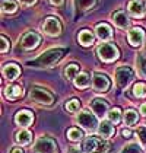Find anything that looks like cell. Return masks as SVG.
<instances>
[{"label":"cell","instance_id":"1","mask_svg":"<svg viewBox=\"0 0 146 153\" xmlns=\"http://www.w3.org/2000/svg\"><path fill=\"white\" fill-rule=\"evenodd\" d=\"M63 54H64V50H61V48H51V50L44 51L41 56H38L35 60L29 61L28 64L34 66V67H39V69H48V67L54 66L56 63L60 61Z\"/></svg>","mask_w":146,"mask_h":153},{"label":"cell","instance_id":"2","mask_svg":"<svg viewBox=\"0 0 146 153\" xmlns=\"http://www.w3.org/2000/svg\"><path fill=\"white\" fill-rule=\"evenodd\" d=\"M108 143L102 137L89 136L83 141V150L86 153H107L108 152Z\"/></svg>","mask_w":146,"mask_h":153},{"label":"cell","instance_id":"3","mask_svg":"<svg viewBox=\"0 0 146 153\" xmlns=\"http://www.w3.org/2000/svg\"><path fill=\"white\" fill-rule=\"evenodd\" d=\"M97 54L99 60L105 61V63H111L120 57V51L114 44H101L97 48Z\"/></svg>","mask_w":146,"mask_h":153},{"label":"cell","instance_id":"4","mask_svg":"<svg viewBox=\"0 0 146 153\" xmlns=\"http://www.w3.org/2000/svg\"><path fill=\"white\" fill-rule=\"evenodd\" d=\"M77 124L85 128L86 131H95L98 128V118L95 114H91L89 111H82L77 118H76Z\"/></svg>","mask_w":146,"mask_h":153},{"label":"cell","instance_id":"5","mask_svg":"<svg viewBox=\"0 0 146 153\" xmlns=\"http://www.w3.org/2000/svg\"><path fill=\"white\" fill-rule=\"evenodd\" d=\"M133 80V70L127 66H120L115 70V83L120 89H126Z\"/></svg>","mask_w":146,"mask_h":153},{"label":"cell","instance_id":"6","mask_svg":"<svg viewBox=\"0 0 146 153\" xmlns=\"http://www.w3.org/2000/svg\"><path fill=\"white\" fill-rule=\"evenodd\" d=\"M29 96H31V99H32L34 102L39 104V105H51V104L54 102V96H53V94H50L48 91L41 89V88H34V89H31Z\"/></svg>","mask_w":146,"mask_h":153},{"label":"cell","instance_id":"7","mask_svg":"<svg viewBox=\"0 0 146 153\" xmlns=\"http://www.w3.org/2000/svg\"><path fill=\"white\" fill-rule=\"evenodd\" d=\"M34 152L35 153H56L57 152V144L56 141L50 137H41L38 139L34 146Z\"/></svg>","mask_w":146,"mask_h":153},{"label":"cell","instance_id":"8","mask_svg":"<svg viewBox=\"0 0 146 153\" xmlns=\"http://www.w3.org/2000/svg\"><path fill=\"white\" fill-rule=\"evenodd\" d=\"M41 29L48 36H59L61 32V24L57 18H47L41 26Z\"/></svg>","mask_w":146,"mask_h":153},{"label":"cell","instance_id":"9","mask_svg":"<svg viewBox=\"0 0 146 153\" xmlns=\"http://www.w3.org/2000/svg\"><path fill=\"white\" fill-rule=\"evenodd\" d=\"M39 42H41V36L38 35L36 32H26L22 38H21V47L24 48V50H34L39 45Z\"/></svg>","mask_w":146,"mask_h":153},{"label":"cell","instance_id":"10","mask_svg":"<svg viewBox=\"0 0 146 153\" xmlns=\"http://www.w3.org/2000/svg\"><path fill=\"white\" fill-rule=\"evenodd\" d=\"M111 86L110 79L105 74H101V73H95L94 74V79H92V88L95 92H107Z\"/></svg>","mask_w":146,"mask_h":153},{"label":"cell","instance_id":"11","mask_svg":"<svg viewBox=\"0 0 146 153\" xmlns=\"http://www.w3.org/2000/svg\"><path fill=\"white\" fill-rule=\"evenodd\" d=\"M127 39H129L130 45H133V47L142 45L143 41H145V32H143V29L142 28H133V29H130L129 34H127Z\"/></svg>","mask_w":146,"mask_h":153},{"label":"cell","instance_id":"12","mask_svg":"<svg viewBox=\"0 0 146 153\" xmlns=\"http://www.w3.org/2000/svg\"><path fill=\"white\" fill-rule=\"evenodd\" d=\"M34 121V115L32 112H29L28 109H22V111H18L16 115H15V123L16 126L19 127H29Z\"/></svg>","mask_w":146,"mask_h":153},{"label":"cell","instance_id":"13","mask_svg":"<svg viewBox=\"0 0 146 153\" xmlns=\"http://www.w3.org/2000/svg\"><path fill=\"white\" fill-rule=\"evenodd\" d=\"M127 10L134 18H143L145 16V6H143L142 0H132L127 6Z\"/></svg>","mask_w":146,"mask_h":153},{"label":"cell","instance_id":"14","mask_svg":"<svg viewBox=\"0 0 146 153\" xmlns=\"http://www.w3.org/2000/svg\"><path fill=\"white\" fill-rule=\"evenodd\" d=\"M91 108H92V111H94L95 115L102 117V115H105L108 112V102L104 101V99H101V98H95L91 102Z\"/></svg>","mask_w":146,"mask_h":153},{"label":"cell","instance_id":"15","mask_svg":"<svg viewBox=\"0 0 146 153\" xmlns=\"http://www.w3.org/2000/svg\"><path fill=\"white\" fill-rule=\"evenodd\" d=\"M19 74H21V69H19L18 64H15V63H7V64L3 66V76H4V79H7V80H15Z\"/></svg>","mask_w":146,"mask_h":153},{"label":"cell","instance_id":"16","mask_svg":"<svg viewBox=\"0 0 146 153\" xmlns=\"http://www.w3.org/2000/svg\"><path fill=\"white\" fill-rule=\"evenodd\" d=\"M98 133L102 139H110L114 136V126L110 120H105V121H101L99 126H98Z\"/></svg>","mask_w":146,"mask_h":153},{"label":"cell","instance_id":"17","mask_svg":"<svg viewBox=\"0 0 146 153\" xmlns=\"http://www.w3.org/2000/svg\"><path fill=\"white\" fill-rule=\"evenodd\" d=\"M95 34L101 41H108L112 38V29L107 24H98L95 28Z\"/></svg>","mask_w":146,"mask_h":153},{"label":"cell","instance_id":"18","mask_svg":"<svg viewBox=\"0 0 146 153\" xmlns=\"http://www.w3.org/2000/svg\"><path fill=\"white\" fill-rule=\"evenodd\" d=\"M112 22H114L115 26H118L120 29H126L130 25V19H129V16L123 10H118V12H115L112 15Z\"/></svg>","mask_w":146,"mask_h":153},{"label":"cell","instance_id":"19","mask_svg":"<svg viewBox=\"0 0 146 153\" xmlns=\"http://www.w3.org/2000/svg\"><path fill=\"white\" fill-rule=\"evenodd\" d=\"M4 95H6L7 99L15 101V99H18V98H21L24 95V91H22V88L19 85H7L6 89H4Z\"/></svg>","mask_w":146,"mask_h":153},{"label":"cell","instance_id":"20","mask_svg":"<svg viewBox=\"0 0 146 153\" xmlns=\"http://www.w3.org/2000/svg\"><path fill=\"white\" fill-rule=\"evenodd\" d=\"M94 34L91 32V31H88V29H83V31H80L79 32V35H77V41L83 45V47H89V45H92L94 44Z\"/></svg>","mask_w":146,"mask_h":153},{"label":"cell","instance_id":"21","mask_svg":"<svg viewBox=\"0 0 146 153\" xmlns=\"http://www.w3.org/2000/svg\"><path fill=\"white\" fill-rule=\"evenodd\" d=\"M15 140H16V143H18V144H21V146L29 144V143H31V140H32V134H31L28 130H21V131H18V133H16Z\"/></svg>","mask_w":146,"mask_h":153},{"label":"cell","instance_id":"22","mask_svg":"<svg viewBox=\"0 0 146 153\" xmlns=\"http://www.w3.org/2000/svg\"><path fill=\"white\" fill-rule=\"evenodd\" d=\"M91 85V77L88 73H79L77 77L74 79V86L77 89H86Z\"/></svg>","mask_w":146,"mask_h":153},{"label":"cell","instance_id":"23","mask_svg":"<svg viewBox=\"0 0 146 153\" xmlns=\"http://www.w3.org/2000/svg\"><path fill=\"white\" fill-rule=\"evenodd\" d=\"M77 12H86L97 4V0H74Z\"/></svg>","mask_w":146,"mask_h":153},{"label":"cell","instance_id":"24","mask_svg":"<svg viewBox=\"0 0 146 153\" xmlns=\"http://www.w3.org/2000/svg\"><path fill=\"white\" fill-rule=\"evenodd\" d=\"M79 70H80V67L77 64H69L64 69V77L69 79V80H74L79 74Z\"/></svg>","mask_w":146,"mask_h":153},{"label":"cell","instance_id":"25","mask_svg":"<svg viewBox=\"0 0 146 153\" xmlns=\"http://www.w3.org/2000/svg\"><path fill=\"white\" fill-rule=\"evenodd\" d=\"M136 67H137V71L142 77H146V57L143 54H137L136 56Z\"/></svg>","mask_w":146,"mask_h":153},{"label":"cell","instance_id":"26","mask_svg":"<svg viewBox=\"0 0 146 153\" xmlns=\"http://www.w3.org/2000/svg\"><path fill=\"white\" fill-rule=\"evenodd\" d=\"M137 112L133 111V109H127L126 112H124V123H126V126H129V127H133L134 124H137Z\"/></svg>","mask_w":146,"mask_h":153},{"label":"cell","instance_id":"27","mask_svg":"<svg viewBox=\"0 0 146 153\" xmlns=\"http://www.w3.org/2000/svg\"><path fill=\"white\" fill-rule=\"evenodd\" d=\"M18 9L15 0H1V10L3 13H15Z\"/></svg>","mask_w":146,"mask_h":153},{"label":"cell","instance_id":"28","mask_svg":"<svg viewBox=\"0 0 146 153\" xmlns=\"http://www.w3.org/2000/svg\"><path fill=\"white\" fill-rule=\"evenodd\" d=\"M107 115H108V120L112 124H118L121 121V111L118 108H112Z\"/></svg>","mask_w":146,"mask_h":153},{"label":"cell","instance_id":"29","mask_svg":"<svg viewBox=\"0 0 146 153\" xmlns=\"http://www.w3.org/2000/svg\"><path fill=\"white\" fill-rule=\"evenodd\" d=\"M82 137H83V134H82V131L79 128H76V127H73V128L67 130V139L72 141H79L82 140Z\"/></svg>","mask_w":146,"mask_h":153},{"label":"cell","instance_id":"30","mask_svg":"<svg viewBox=\"0 0 146 153\" xmlns=\"http://www.w3.org/2000/svg\"><path fill=\"white\" fill-rule=\"evenodd\" d=\"M133 95L136 98H145L146 96V85L145 83H136L133 86Z\"/></svg>","mask_w":146,"mask_h":153},{"label":"cell","instance_id":"31","mask_svg":"<svg viewBox=\"0 0 146 153\" xmlns=\"http://www.w3.org/2000/svg\"><path fill=\"white\" fill-rule=\"evenodd\" d=\"M64 108H66L69 112H77L79 108H80V102H79L77 99H70L69 102H66Z\"/></svg>","mask_w":146,"mask_h":153},{"label":"cell","instance_id":"32","mask_svg":"<svg viewBox=\"0 0 146 153\" xmlns=\"http://www.w3.org/2000/svg\"><path fill=\"white\" fill-rule=\"evenodd\" d=\"M9 48H10V42H9V39H7L4 35H1V48H0L1 54L7 53V51H9Z\"/></svg>","mask_w":146,"mask_h":153},{"label":"cell","instance_id":"33","mask_svg":"<svg viewBox=\"0 0 146 153\" xmlns=\"http://www.w3.org/2000/svg\"><path fill=\"white\" fill-rule=\"evenodd\" d=\"M137 137H139L140 144L146 146V128H145V127H142V128L137 130Z\"/></svg>","mask_w":146,"mask_h":153},{"label":"cell","instance_id":"34","mask_svg":"<svg viewBox=\"0 0 146 153\" xmlns=\"http://www.w3.org/2000/svg\"><path fill=\"white\" fill-rule=\"evenodd\" d=\"M121 153H139V147H137V144H127L124 149L121 150Z\"/></svg>","mask_w":146,"mask_h":153},{"label":"cell","instance_id":"35","mask_svg":"<svg viewBox=\"0 0 146 153\" xmlns=\"http://www.w3.org/2000/svg\"><path fill=\"white\" fill-rule=\"evenodd\" d=\"M21 4H24V6H32V4H35L36 0H18Z\"/></svg>","mask_w":146,"mask_h":153},{"label":"cell","instance_id":"36","mask_svg":"<svg viewBox=\"0 0 146 153\" xmlns=\"http://www.w3.org/2000/svg\"><path fill=\"white\" fill-rule=\"evenodd\" d=\"M67 153H83L79 147H76V146H72V147H69V150H67Z\"/></svg>","mask_w":146,"mask_h":153},{"label":"cell","instance_id":"37","mask_svg":"<svg viewBox=\"0 0 146 153\" xmlns=\"http://www.w3.org/2000/svg\"><path fill=\"white\" fill-rule=\"evenodd\" d=\"M123 133V136H124V137H126V139H129V137H130V136H132V131H130V130L129 128H124L121 131Z\"/></svg>","mask_w":146,"mask_h":153},{"label":"cell","instance_id":"38","mask_svg":"<svg viewBox=\"0 0 146 153\" xmlns=\"http://www.w3.org/2000/svg\"><path fill=\"white\" fill-rule=\"evenodd\" d=\"M50 3L54 4V6H61L64 3V0H50Z\"/></svg>","mask_w":146,"mask_h":153},{"label":"cell","instance_id":"39","mask_svg":"<svg viewBox=\"0 0 146 153\" xmlns=\"http://www.w3.org/2000/svg\"><path fill=\"white\" fill-rule=\"evenodd\" d=\"M140 114L146 117V104H142V105H140Z\"/></svg>","mask_w":146,"mask_h":153},{"label":"cell","instance_id":"40","mask_svg":"<svg viewBox=\"0 0 146 153\" xmlns=\"http://www.w3.org/2000/svg\"><path fill=\"white\" fill-rule=\"evenodd\" d=\"M10 153H24V150H22L21 147H13Z\"/></svg>","mask_w":146,"mask_h":153},{"label":"cell","instance_id":"41","mask_svg":"<svg viewBox=\"0 0 146 153\" xmlns=\"http://www.w3.org/2000/svg\"><path fill=\"white\" fill-rule=\"evenodd\" d=\"M143 53L146 54V44H145V47H143Z\"/></svg>","mask_w":146,"mask_h":153},{"label":"cell","instance_id":"42","mask_svg":"<svg viewBox=\"0 0 146 153\" xmlns=\"http://www.w3.org/2000/svg\"><path fill=\"white\" fill-rule=\"evenodd\" d=\"M145 1H146V0H145Z\"/></svg>","mask_w":146,"mask_h":153}]
</instances>
